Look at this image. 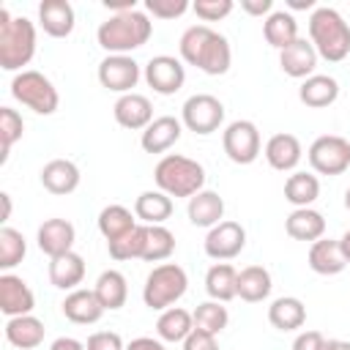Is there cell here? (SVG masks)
I'll use <instances>...</instances> for the list:
<instances>
[{
	"label": "cell",
	"mask_w": 350,
	"mask_h": 350,
	"mask_svg": "<svg viewBox=\"0 0 350 350\" xmlns=\"http://www.w3.org/2000/svg\"><path fill=\"white\" fill-rule=\"evenodd\" d=\"M178 49H180L183 63H189V66H194V68H200L202 74H211V77L227 74V68L232 63L230 41L208 25H191L180 36Z\"/></svg>",
	"instance_id": "1"
},
{
	"label": "cell",
	"mask_w": 350,
	"mask_h": 350,
	"mask_svg": "<svg viewBox=\"0 0 350 350\" xmlns=\"http://www.w3.org/2000/svg\"><path fill=\"white\" fill-rule=\"evenodd\" d=\"M150 36H153V22L139 8L126 11V14H112L96 30L98 46L107 49L109 55H129V52L145 46Z\"/></svg>",
	"instance_id": "2"
},
{
	"label": "cell",
	"mask_w": 350,
	"mask_h": 350,
	"mask_svg": "<svg viewBox=\"0 0 350 350\" xmlns=\"http://www.w3.org/2000/svg\"><path fill=\"white\" fill-rule=\"evenodd\" d=\"M309 41L328 63H339L350 55V25L336 8L320 5L309 16Z\"/></svg>",
	"instance_id": "3"
},
{
	"label": "cell",
	"mask_w": 350,
	"mask_h": 350,
	"mask_svg": "<svg viewBox=\"0 0 350 350\" xmlns=\"http://www.w3.org/2000/svg\"><path fill=\"white\" fill-rule=\"evenodd\" d=\"M36 55V25L27 16H11L0 8V68L22 71Z\"/></svg>",
	"instance_id": "4"
},
{
	"label": "cell",
	"mask_w": 350,
	"mask_h": 350,
	"mask_svg": "<svg viewBox=\"0 0 350 350\" xmlns=\"http://www.w3.org/2000/svg\"><path fill=\"white\" fill-rule=\"evenodd\" d=\"M153 180L159 186V191L170 194V197H194L197 191H202L205 186V170L200 161L180 156V153H167L156 170H153Z\"/></svg>",
	"instance_id": "5"
},
{
	"label": "cell",
	"mask_w": 350,
	"mask_h": 350,
	"mask_svg": "<svg viewBox=\"0 0 350 350\" xmlns=\"http://www.w3.org/2000/svg\"><path fill=\"white\" fill-rule=\"evenodd\" d=\"M186 287H189L186 271L178 262H161L148 273V279L142 284V301H145V306H150L156 312H164L175 301L183 298Z\"/></svg>",
	"instance_id": "6"
},
{
	"label": "cell",
	"mask_w": 350,
	"mask_h": 350,
	"mask_svg": "<svg viewBox=\"0 0 350 350\" xmlns=\"http://www.w3.org/2000/svg\"><path fill=\"white\" fill-rule=\"evenodd\" d=\"M11 96L33 109L36 115H52L60 104V96H57V88L52 85L49 77H44L41 71H19L14 79H11Z\"/></svg>",
	"instance_id": "7"
},
{
	"label": "cell",
	"mask_w": 350,
	"mask_h": 350,
	"mask_svg": "<svg viewBox=\"0 0 350 350\" xmlns=\"http://www.w3.org/2000/svg\"><path fill=\"white\" fill-rule=\"evenodd\" d=\"M180 123L194 134H213L224 123V104L211 93H194L180 107Z\"/></svg>",
	"instance_id": "8"
},
{
	"label": "cell",
	"mask_w": 350,
	"mask_h": 350,
	"mask_svg": "<svg viewBox=\"0 0 350 350\" xmlns=\"http://www.w3.org/2000/svg\"><path fill=\"white\" fill-rule=\"evenodd\" d=\"M306 159L320 175H342L350 167V142L339 134H323L309 145Z\"/></svg>",
	"instance_id": "9"
},
{
	"label": "cell",
	"mask_w": 350,
	"mask_h": 350,
	"mask_svg": "<svg viewBox=\"0 0 350 350\" xmlns=\"http://www.w3.org/2000/svg\"><path fill=\"white\" fill-rule=\"evenodd\" d=\"M221 145H224L227 159L235 164H252L262 148L260 131L252 120H232L221 134Z\"/></svg>",
	"instance_id": "10"
},
{
	"label": "cell",
	"mask_w": 350,
	"mask_h": 350,
	"mask_svg": "<svg viewBox=\"0 0 350 350\" xmlns=\"http://www.w3.org/2000/svg\"><path fill=\"white\" fill-rule=\"evenodd\" d=\"M98 82L101 88L112 90V93H134L131 88L139 82V63L129 55H107L98 63Z\"/></svg>",
	"instance_id": "11"
},
{
	"label": "cell",
	"mask_w": 350,
	"mask_h": 350,
	"mask_svg": "<svg viewBox=\"0 0 350 350\" xmlns=\"http://www.w3.org/2000/svg\"><path fill=\"white\" fill-rule=\"evenodd\" d=\"M243 246H246V230L238 221H230V219L219 221L205 235V254L216 262L238 257L243 252Z\"/></svg>",
	"instance_id": "12"
},
{
	"label": "cell",
	"mask_w": 350,
	"mask_h": 350,
	"mask_svg": "<svg viewBox=\"0 0 350 350\" xmlns=\"http://www.w3.org/2000/svg\"><path fill=\"white\" fill-rule=\"evenodd\" d=\"M145 82L159 93V96H172L183 88L186 82V68L178 57L172 55H156L145 66Z\"/></svg>",
	"instance_id": "13"
},
{
	"label": "cell",
	"mask_w": 350,
	"mask_h": 350,
	"mask_svg": "<svg viewBox=\"0 0 350 350\" xmlns=\"http://www.w3.org/2000/svg\"><path fill=\"white\" fill-rule=\"evenodd\" d=\"M33 306H36V295L27 287V282L14 273H0V312L5 317H22L30 314Z\"/></svg>",
	"instance_id": "14"
},
{
	"label": "cell",
	"mask_w": 350,
	"mask_h": 350,
	"mask_svg": "<svg viewBox=\"0 0 350 350\" xmlns=\"http://www.w3.org/2000/svg\"><path fill=\"white\" fill-rule=\"evenodd\" d=\"M74 238H77V230L68 219H46L38 232H36V241H38V249L52 260V257H60V254H68L74 252Z\"/></svg>",
	"instance_id": "15"
},
{
	"label": "cell",
	"mask_w": 350,
	"mask_h": 350,
	"mask_svg": "<svg viewBox=\"0 0 350 350\" xmlns=\"http://www.w3.org/2000/svg\"><path fill=\"white\" fill-rule=\"evenodd\" d=\"M112 115L118 120V126L131 129V131H145L153 123V107L148 101V96L142 93H126L115 101Z\"/></svg>",
	"instance_id": "16"
},
{
	"label": "cell",
	"mask_w": 350,
	"mask_h": 350,
	"mask_svg": "<svg viewBox=\"0 0 350 350\" xmlns=\"http://www.w3.org/2000/svg\"><path fill=\"white\" fill-rule=\"evenodd\" d=\"M317 49L312 46V41H306V38H295L290 46H284L282 52H279V66H282V71L287 74V77H293V79H306V77H312L314 74V66H317Z\"/></svg>",
	"instance_id": "17"
},
{
	"label": "cell",
	"mask_w": 350,
	"mask_h": 350,
	"mask_svg": "<svg viewBox=\"0 0 350 350\" xmlns=\"http://www.w3.org/2000/svg\"><path fill=\"white\" fill-rule=\"evenodd\" d=\"M38 25L44 27L46 36L52 38H66L71 36L77 16H74V5L68 0H44L38 5Z\"/></svg>",
	"instance_id": "18"
},
{
	"label": "cell",
	"mask_w": 350,
	"mask_h": 350,
	"mask_svg": "<svg viewBox=\"0 0 350 350\" xmlns=\"http://www.w3.org/2000/svg\"><path fill=\"white\" fill-rule=\"evenodd\" d=\"M180 134H183V123L172 115H161V118H153V123L142 131L139 145L145 153H164L180 139Z\"/></svg>",
	"instance_id": "19"
},
{
	"label": "cell",
	"mask_w": 350,
	"mask_h": 350,
	"mask_svg": "<svg viewBox=\"0 0 350 350\" xmlns=\"http://www.w3.org/2000/svg\"><path fill=\"white\" fill-rule=\"evenodd\" d=\"M301 156H304V148H301L295 134L282 131V134H273L265 142V161L279 172H293L298 167Z\"/></svg>",
	"instance_id": "20"
},
{
	"label": "cell",
	"mask_w": 350,
	"mask_h": 350,
	"mask_svg": "<svg viewBox=\"0 0 350 350\" xmlns=\"http://www.w3.org/2000/svg\"><path fill=\"white\" fill-rule=\"evenodd\" d=\"M60 306H63V314L77 325H93L107 312L93 290H71Z\"/></svg>",
	"instance_id": "21"
},
{
	"label": "cell",
	"mask_w": 350,
	"mask_h": 350,
	"mask_svg": "<svg viewBox=\"0 0 350 350\" xmlns=\"http://www.w3.org/2000/svg\"><path fill=\"white\" fill-rule=\"evenodd\" d=\"M41 186L49 194H71L79 186V167L68 159H52L41 167Z\"/></svg>",
	"instance_id": "22"
},
{
	"label": "cell",
	"mask_w": 350,
	"mask_h": 350,
	"mask_svg": "<svg viewBox=\"0 0 350 350\" xmlns=\"http://www.w3.org/2000/svg\"><path fill=\"white\" fill-rule=\"evenodd\" d=\"M309 268L320 276H334V273H342L347 268V260L342 254V246L339 241L334 238H320L309 246Z\"/></svg>",
	"instance_id": "23"
},
{
	"label": "cell",
	"mask_w": 350,
	"mask_h": 350,
	"mask_svg": "<svg viewBox=\"0 0 350 350\" xmlns=\"http://www.w3.org/2000/svg\"><path fill=\"white\" fill-rule=\"evenodd\" d=\"M186 213H189V221L194 224V227H216L219 221H224L221 216H224V200L216 194V191H211V189H202V191H197L191 200H189V208H186Z\"/></svg>",
	"instance_id": "24"
},
{
	"label": "cell",
	"mask_w": 350,
	"mask_h": 350,
	"mask_svg": "<svg viewBox=\"0 0 350 350\" xmlns=\"http://www.w3.org/2000/svg\"><path fill=\"white\" fill-rule=\"evenodd\" d=\"M339 96V82L328 74H312L301 82L298 88V98L301 104L312 107V109H323V107H331Z\"/></svg>",
	"instance_id": "25"
},
{
	"label": "cell",
	"mask_w": 350,
	"mask_h": 350,
	"mask_svg": "<svg viewBox=\"0 0 350 350\" xmlns=\"http://www.w3.org/2000/svg\"><path fill=\"white\" fill-rule=\"evenodd\" d=\"M284 230H287V235L293 241H309V243H314L325 232V219L314 208H295L284 219Z\"/></svg>",
	"instance_id": "26"
},
{
	"label": "cell",
	"mask_w": 350,
	"mask_h": 350,
	"mask_svg": "<svg viewBox=\"0 0 350 350\" xmlns=\"http://www.w3.org/2000/svg\"><path fill=\"white\" fill-rule=\"evenodd\" d=\"M268 323L276 331H298L306 323V306L295 295H282L268 306Z\"/></svg>",
	"instance_id": "27"
},
{
	"label": "cell",
	"mask_w": 350,
	"mask_h": 350,
	"mask_svg": "<svg viewBox=\"0 0 350 350\" xmlns=\"http://www.w3.org/2000/svg\"><path fill=\"white\" fill-rule=\"evenodd\" d=\"M5 339H8V345H14L19 350H33L44 342V323L33 314L8 317L5 320Z\"/></svg>",
	"instance_id": "28"
},
{
	"label": "cell",
	"mask_w": 350,
	"mask_h": 350,
	"mask_svg": "<svg viewBox=\"0 0 350 350\" xmlns=\"http://www.w3.org/2000/svg\"><path fill=\"white\" fill-rule=\"evenodd\" d=\"M134 216L142 221V224H148V227H153V224H164L170 216H172V197L170 194H164V191H142L137 200H134Z\"/></svg>",
	"instance_id": "29"
},
{
	"label": "cell",
	"mask_w": 350,
	"mask_h": 350,
	"mask_svg": "<svg viewBox=\"0 0 350 350\" xmlns=\"http://www.w3.org/2000/svg\"><path fill=\"white\" fill-rule=\"evenodd\" d=\"M82 279H85V260L77 252L49 260V282L57 290H77V284H82Z\"/></svg>",
	"instance_id": "30"
},
{
	"label": "cell",
	"mask_w": 350,
	"mask_h": 350,
	"mask_svg": "<svg viewBox=\"0 0 350 350\" xmlns=\"http://www.w3.org/2000/svg\"><path fill=\"white\" fill-rule=\"evenodd\" d=\"M271 273L262 265H246L243 271H238V298L246 304H260L262 298L271 295Z\"/></svg>",
	"instance_id": "31"
},
{
	"label": "cell",
	"mask_w": 350,
	"mask_h": 350,
	"mask_svg": "<svg viewBox=\"0 0 350 350\" xmlns=\"http://www.w3.org/2000/svg\"><path fill=\"white\" fill-rule=\"evenodd\" d=\"M205 290L211 295V301H232L238 295V271L230 262H216L208 268L205 273Z\"/></svg>",
	"instance_id": "32"
},
{
	"label": "cell",
	"mask_w": 350,
	"mask_h": 350,
	"mask_svg": "<svg viewBox=\"0 0 350 350\" xmlns=\"http://www.w3.org/2000/svg\"><path fill=\"white\" fill-rule=\"evenodd\" d=\"M262 36L273 49H284L298 38V22L290 11H273L262 22Z\"/></svg>",
	"instance_id": "33"
},
{
	"label": "cell",
	"mask_w": 350,
	"mask_h": 350,
	"mask_svg": "<svg viewBox=\"0 0 350 350\" xmlns=\"http://www.w3.org/2000/svg\"><path fill=\"white\" fill-rule=\"evenodd\" d=\"M93 293L98 295V301H101V306H104V309L115 312V309H120V306L126 304V298H129L126 276H123L120 271H115V268L101 271V273H98V279H96Z\"/></svg>",
	"instance_id": "34"
},
{
	"label": "cell",
	"mask_w": 350,
	"mask_h": 350,
	"mask_svg": "<svg viewBox=\"0 0 350 350\" xmlns=\"http://www.w3.org/2000/svg\"><path fill=\"white\" fill-rule=\"evenodd\" d=\"M191 331H194V317H191V312H186L180 306L164 309L156 320V334L161 342H183Z\"/></svg>",
	"instance_id": "35"
},
{
	"label": "cell",
	"mask_w": 350,
	"mask_h": 350,
	"mask_svg": "<svg viewBox=\"0 0 350 350\" xmlns=\"http://www.w3.org/2000/svg\"><path fill=\"white\" fill-rule=\"evenodd\" d=\"M320 197V180L309 172H293L284 180V200L295 208H309Z\"/></svg>",
	"instance_id": "36"
},
{
	"label": "cell",
	"mask_w": 350,
	"mask_h": 350,
	"mask_svg": "<svg viewBox=\"0 0 350 350\" xmlns=\"http://www.w3.org/2000/svg\"><path fill=\"white\" fill-rule=\"evenodd\" d=\"M134 227H137V221H134V216L126 205H107L98 213V232L107 238V243L123 238Z\"/></svg>",
	"instance_id": "37"
},
{
	"label": "cell",
	"mask_w": 350,
	"mask_h": 350,
	"mask_svg": "<svg viewBox=\"0 0 350 350\" xmlns=\"http://www.w3.org/2000/svg\"><path fill=\"white\" fill-rule=\"evenodd\" d=\"M145 243H148V224H137L134 230H129L123 238L118 241H109V257L123 262V260H134L139 257L142 260V252H145Z\"/></svg>",
	"instance_id": "38"
},
{
	"label": "cell",
	"mask_w": 350,
	"mask_h": 350,
	"mask_svg": "<svg viewBox=\"0 0 350 350\" xmlns=\"http://www.w3.org/2000/svg\"><path fill=\"white\" fill-rule=\"evenodd\" d=\"M191 317H194V328H200L205 334H213V336L221 334L227 328V320H230L227 306L221 301H202V304H197Z\"/></svg>",
	"instance_id": "39"
},
{
	"label": "cell",
	"mask_w": 350,
	"mask_h": 350,
	"mask_svg": "<svg viewBox=\"0 0 350 350\" xmlns=\"http://www.w3.org/2000/svg\"><path fill=\"white\" fill-rule=\"evenodd\" d=\"M172 252H175V235L164 224L148 227V243H145L142 260L145 262H161V260L172 257Z\"/></svg>",
	"instance_id": "40"
},
{
	"label": "cell",
	"mask_w": 350,
	"mask_h": 350,
	"mask_svg": "<svg viewBox=\"0 0 350 350\" xmlns=\"http://www.w3.org/2000/svg\"><path fill=\"white\" fill-rule=\"evenodd\" d=\"M22 131H25V123H22V115L11 107H0V164L8 161V153L14 148V142L22 139Z\"/></svg>",
	"instance_id": "41"
},
{
	"label": "cell",
	"mask_w": 350,
	"mask_h": 350,
	"mask_svg": "<svg viewBox=\"0 0 350 350\" xmlns=\"http://www.w3.org/2000/svg\"><path fill=\"white\" fill-rule=\"evenodd\" d=\"M25 252H27V243H25L22 232L14 230V227H0V268H3L5 273H8L14 265L22 262Z\"/></svg>",
	"instance_id": "42"
},
{
	"label": "cell",
	"mask_w": 350,
	"mask_h": 350,
	"mask_svg": "<svg viewBox=\"0 0 350 350\" xmlns=\"http://www.w3.org/2000/svg\"><path fill=\"white\" fill-rule=\"evenodd\" d=\"M191 8L189 0H145V14L153 19H175Z\"/></svg>",
	"instance_id": "43"
},
{
	"label": "cell",
	"mask_w": 350,
	"mask_h": 350,
	"mask_svg": "<svg viewBox=\"0 0 350 350\" xmlns=\"http://www.w3.org/2000/svg\"><path fill=\"white\" fill-rule=\"evenodd\" d=\"M232 8H235L232 0H197V3H191V11L202 22H219L227 14H232Z\"/></svg>",
	"instance_id": "44"
},
{
	"label": "cell",
	"mask_w": 350,
	"mask_h": 350,
	"mask_svg": "<svg viewBox=\"0 0 350 350\" xmlns=\"http://www.w3.org/2000/svg\"><path fill=\"white\" fill-rule=\"evenodd\" d=\"M85 350H126V345H123L120 334H115V331H96L88 336Z\"/></svg>",
	"instance_id": "45"
},
{
	"label": "cell",
	"mask_w": 350,
	"mask_h": 350,
	"mask_svg": "<svg viewBox=\"0 0 350 350\" xmlns=\"http://www.w3.org/2000/svg\"><path fill=\"white\" fill-rule=\"evenodd\" d=\"M183 350H219V342L213 334H205L200 328H194L186 339H183Z\"/></svg>",
	"instance_id": "46"
},
{
	"label": "cell",
	"mask_w": 350,
	"mask_h": 350,
	"mask_svg": "<svg viewBox=\"0 0 350 350\" xmlns=\"http://www.w3.org/2000/svg\"><path fill=\"white\" fill-rule=\"evenodd\" d=\"M328 339L320 331H301L293 342V350H325Z\"/></svg>",
	"instance_id": "47"
},
{
	"label": "cell",
	"mask_w": 350,
	"mask_h": 350,
	"mask_svg": "<svg viewBox=\"0 0 350 350\" xmlns=\"http://www.w3.org/2000/svg\"><path fill=\"white\" fill-rule=\"evenodd\" d=\"M241 11L249 16H268L273 14V0H241Z\"/></svg>",
	"instance_id": "48"
},
{
	"label": "cell",
	"mask_w": 350,
	"mask_h": 350,
	"mask_svg": "<svg viewBox=\"0 0 350 350\" xmlns=\"http://www.w3.org/2000/svg\"><path fill=\"white\" fill-rule=\"evenodd\" d=\"M126 350H167L161 339H153V336H137L126 345Z\"/></svg>",
	"instance_id": "49"
},
{
	"label": "cell",
	"mask_w": 350,
	"mask_h": 350,
	"mask_svg": "<svg viewBox=\"0 0 350 350\" xmlns=\"http://www.w3.org/2000/svg\"><path fill=\"white\" fill-rule=\"evenodd\" d=\"M49 350H85V345L79 339H74V336H57L49 345Z\"/></svg>",
	"instance_id": "50"
},
{
	"label": "cell",
	"mask_w": 350,
	"mask_h": 350,
	"mask_svg": "<svg viewBox=\"0 0 350 350\" xmlns=\"http://www.w3.org/2000/svg\"><path fill=\"white\" fill-rule=\"evenodd\" d=\"M104 8L112 14H126V11H137L134 0H104Z\"/></svg>",
	"instance_id": "51"
},
{
	"label": "cell",
	"mask_w": 350,
	"mask_h": 350,
	"mask_svg": "<svg viewBox=\"0 0 350 350\" xmlns=\"http://www.w3.org/2000/svg\"><path fill=\"white\" fill-rule=\"evenodd\" d=\"M287 5L293 8V11H314V0H287Z\"/></svg>",
	"instance_id": "52"
},
{
	"label": "cell",
	"mask_w": 350,
	"mask_h": 350,
	"mask_svg": "<svg viewBox=\"0 0 350 350\" xmlns=\"http://www.w3.org/2000/svg\"><path fill=\"white\" fill-rule=\"evenodd\" d=\"M339 246H342V254H345V260L350 262V230H347V232L339 238Z\"/></svg>",
	"instance_id": "53"
},
{
	"label": "cell",
	"mask_w": 350,
	"mask_h": 350,
	"mask_svg": "<svg viewBox=\"0 0 350 350\" xmlns=\"http://www.w3.org/2000/svg\"><path fill=\"white\" fill-rule=\"evenodd\" d=\"M0 200H3V221H8V216H11V194H0Z\"/></svg>",
	"instance_id": "54"
},
{
	"label": "cell",
	"mask_w": 350,
	"mask_h": 350,
	"mask_svg": "<svg viewBox=\"0 0 350 350\" xmlns=\"http://www.w3.org/2000/svg\"><path fill=\"white\" fill-rule=\"evenodd\" d=\"M325 350H350V342H345V339H328V347Z\"/></svg>",
	"instance_id": "55"
},
{
	"label": "cell",
	"mask_w": 350,
	"mask_h": 350,
	"mask_svg": "<svg viewBox=\"0 0 350 350\" xmlns=\"http://www.w3.org/2000/svg\"><path fill=\"white\" fill-rule=\"evenodd\" d=\"M345 208L350 211V186H347V191H345Z\"/></svg>",
	"instance_id": "56"
}]
</instances>
